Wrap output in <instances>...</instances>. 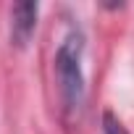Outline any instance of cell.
<instances>
[{
  "label": "cell",
  "instance_id": "2",
  "mask_svg": "<svg viewBox=\"0 0 134 134\" xmlns=\"http://www.w3.org/2000/svg\"><path fill=\"white\" fill-rule=\"evenodd\" d=\"M37 13H40V5L37 3H16L11 8V42L16 47H24L34 29H37Z\"/></svg>",
  "mask_w": 134,
  "mask_h": 134
},
{
  "label": "cell",
  "instance_id": "1",
  "mask_svg": "<svg viewBox=\"0 0 134 134\" xmlns=\"http://www.w3.org/2000/svg\"><path fill=\"white\" fill-rule=\"evenodd\" d=\"M82 34L71 32L66 37L53 58V69H55V84H58V97H60V110L63 118L74 124L79 121L82 110H84V97H87V87H84V69H82Z\"/></svg>",
  "mask_w": 134,
  "mask_h": 134
},
{
  "label": "cell",
  "instance_id": "3",
  "mask_svg": "<svg viewBox=\"0 0 134 134\" xmlns=\"http://www.w3.org/2000/svg\"><path fill=\"white\" fill-rule=\"evenodd\" d=\"M103 134H129L126 126L118 121V116H113L110 110L103 113Z\"/></svg>",
  "mask_w": 134,
  "mask_h": 134
}]
</instances>
